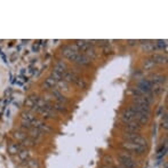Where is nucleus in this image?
<instances>
[{
  "label": "nucleus",
  "mask_w": 168,
  "mask_h": 168,
  "mask_svg": "<svg viewBox=\"0 0 168 168\" xmlns=\"http://www.w3.org/2000/svg\"><path fill=\"white\" fill-rule=\"evenodd\" d=\"M57 82L59 81H56L54 78H52V77L49 76L46 80H45V82L43 84V89H50V88H55L56 87V85H57Z\"/></svg>",
  "instance_id": "nucleus-18"
},
{
  "label": "nucleus",
  "mask_w": 168,
  "mask_h": 168,
  "mask_svg": "<svg viewBox=\"0 0 168 168\" xmlns=\"http://www.w3.org/2000/svg\"><path fill=\"white\" fill-rule=\"evenodd\" d=\"M124 140L128 143H134V144H140V145H145L147 147V138H144L142 135H140V133H127L122 135Z\"/></svg>",
  "instance_id": "nucleus-2"
},
{
  "label": "nucleus",
  "mask_w": 168,
  "mask_h": 168,
  "mask_svg": "<svg viewBox=\"0 0 168 168\" xmlns=\"http://www.w3.org/2000/svg\"><path fill=\"white\" fill-rule=\"evenodd\" d=\"M76 85L79 87V88H86V86H87L86 81H85V80H84L82 78H80V77L78 78V80H77Z\"/></svg>",
  "instance_id": "nucleus-31"
},
{
  "label": "nucleus",
  "mask_w": 168,
  "mask_h": 168,
  "mask_svg": "<svg viewBox=\"0 0 168 168\" xmlns=\"http://www.w3.org/2000/svg\"><path fill=\"white\" fill-rule=\"evenodd\" d=\"M110 168H120V167H117V166H110Z\"/></svg>",
  "instance_id": "nucleus-36"
},
{
  "label": "nucleus",
  "mask_w": 168,
  "mask_h": 168,
  "mask_svg": "<svg viewBox=\"0 0 168 168\" xmlns=\"http://www.w3.org/2000/svg\"><path fill=\"white\" fill-rule=\"evenodd\" d=\"M27 168H40V163L37 159H30L27 161Z\"/></svg>",
  "instance_id": "nucleus-28"
},
{
  "label": "nucleus",
  "mask_w": 168,
  "mask_h": 168,
  "mask_svg": "<svg viewBox=\"0 0 168 168\" xmlns=\"http://www.w3.org/2000/svg\"><path fill=\"white\" fill-rule=\"evenodd\" d=\"M17 157L21 160V163H27V161H29L31 159V153L29 151V149L23 147L21 151L17 153Z\"/></svg>",
  "instance_id": "nucleus-14"
},
{
  "label": "nucleus",
  "mask_w": 168,
  "mask_h": 168,
  "mask_svg": "<svg viewBox=\"0 0 168 168\" xmlns=\"http://www.w3.org/2000/svg\"><path fill=\"white\" fill-rule=\"evenodd\" d=\"M142 126L137 122V121H133V122H129V124H126L125 129L127 133H140Z\"/></svg>",
  "instance_id": "nucleus-13"
},
{
  "label": "nucleus",
  "mask_w": 168,
  "mask_h": 168,
  "mask_svg": "<svg viewBox=\"0 0 168 168\" xmlns=\"http://www.w3.org/2000/svg\"><path fill=\"white\" fill-rule=\"evenodd\" d=\"M136 43H137L136 40H128V45L129 46H134V45H136Z\"/></svg>",
  "instance_id": "nucleus-34"
},
{
  "label": "nucleus",
  "mask_w": 168,
  "mask_h": 168,
  "mask_svg": "<svg viewBox=\"0 0 168 168\" xmlns=\"http://www.w3.org/2000/svg\"><path fill=\"white\" fill-rule=\"evenodd\" d=\"M151 60L153 61L154 64H165V63H167V57L161 54H154L152 56Z\"/></svg>",
  "instance_id": "nucleus-19"
},
{
  "label": "nucleus",
  "mask_w": 168,
  "mask_h": 168,
  "mask_svg": "<svg viewBox=\"0 0 168 168\" xmlns=\"http://www.w3.org/2000/svg\"><path fill=\"white\" fill-rule=\"evenodd\" d=\"M147 147L145 145H140V144H134V143H128L125 142L122 143V149L126 150V153H133V154H137V156H142L147 152Z\"/></svg>",
  "instance_id": "nucleus-1"
},
{
  "label": "nucleus",
  "mask_w": 168,
  "mask_h": 168,
  "mask_svg": "<svg viewBox=\"0 0 168 168\" xmlns=\"http://www.w3.org/2000/svg\"><path fill=\"white\" fill-rule=\"evenodd\" d=\"M33 50L34 52H38L39 50V45L37 43V45H33Z\"/></svg>",
  "instance_id": "nucleus-35"
},
{
  "label": "nucleus",
  "mask_w": 168,
  "mask_h": 168,
  "mask_svg": "<svg viewBox=\"0 0 168 168\" xmlns=\"http://www.w3.org/2000/svg\"><path fill=\"white\" fill-rule=\"evenodd\" d=\"M22 149H23V147H22L21 144H18V143H9L7 150H8V153L11 156H15V154H17L18 152L21 151Z\"/></svg>",
  "instance_id": "nucleus-17"
},
{
  "label": "nucleus",
  "mask_w": 168,
  "mask_h": 168,
  "mask_svg": "<svg viewBox=\"0 0 168 168\" xmlns=\"http://www.w3.org/2000/svg\"><path fill=\"white\" fill-rule=\"evenodd\" d=\"M37 144V142L33 141L31 137H29V136H27L23 141H22V147H24L25 149H27V147H34Z\"/></svg>",
  "instance_id": "nucleus-24"
},
{
  "label": "nucleus",
  "mask_w": 168,
  "mask_h": 168,
  "mask_svg": "<svg viewBox=\"0 0 168 168\" xmlns=\"http://www.w3.org/2000/svg\"><path fill=\"white\" fill-rule=\"evenodd\" d=\"M168 127V121H167V112H165L163 114V128L165 130H167Z\"/></svg>",
  "instance_id": "nucleus-33"
},
{
  "label": "nucleus",
  "mask_w": 168,
  "mask_h": 168,
  "mask_svg": "<svg viewBox=\"0 0 168 168\" xmlns=\"http://www.w3.org/2000/svg\"><path fill=\"white\" fill-rule=\"evenodd\" d=\"M27 132H29V137H31L33 141H36V142L40 141L43 136V132H41L40 129H38V128H34V127L30 128Z\"/></svg>",
  "instance_id": "nucleus-10"
},
{
  "label": "nucleus",
  "mask_w": 168,
  "mask_h": 168,
  "mask_svg": "<svg viewBox=\"0 0 168 168\" xmlns=\"http://www.w3.org/2000/svg\"><path fill=\"white\" fill-rule=\"evenodd\" d=\"M121 119L125 124H129V122H133L135 121V113L130 110L129 108L126 109L125 111L122 112V116H121Z\"/></svg>",
  "instance_id": "nucleus-9"
},
{
  "label": "nucleus",
  "mask_w": 168,
  "mask_h": 168,
  "mask_svg": "<svg viewBox=\"0 0 168 168\" xmlns=\"http://www.w3.org/2000/svg\"><path fill=\"white\" fill-rule=\"evenodd\" d=\"M119 161L122 165L124 168H136L137 167V163L135 159L130 156L129 153H120L119 154Z\"/></svg>",
  "instance_id": "nucleus-3"
},
{
  "label": "nucleus",
  "mask_w": 168,
  "mask_h": 168,
  "mask_svg": "<svg viewBox=\"0 0 168 168\" xmlns=\"http://www.w3.org/2000/svg\"><path fill=\"white\" fill-rule=\"evenodd\" d=\"M38 98L39 97L37 96V95H31V96H29V97L25 100L24 106H25V109H27V111H31V112H33L34 106H36V102H37Z\"/></svg>",
  "instance_id": "nucleus-8"
},
{
  "label": "nucleus",
  "mask_w": 168,
  "mask_h": 168,
  "mask_svg": "<svg viewBox=\"0 0 168 168\" xmlns=\"http://www.w3.org/2000/svg\"><path fill=\"white\" fill-rule=\"evenodd\" d=\"M78 78L79 76L74 73V72H72V71H66L63 73V76H62V80L65 82H68V84H76L77 80H78Z\"/></svg>",
  "instance_id": "nucleus-7"
},
{
  "label": "nucleus",
  "mask_w": 168,
  "mask_h": 168,
  "mask_svg": "<svg viewBox=\"0 0 168 168\" xmlns=\"http://www.w3.org/2000/svg\"><path fill=\"white\" fill-rule=\"evenodd\" d=\"M21 118H22V121H23V122L32 124V121L36 119V116H34V113L31 112V111H24V112H22Z\"/></svg>",
  "instance_id": "nucleus-16"
},
{
  "label": "nucleus",
  "mask_w": 168,
  "mask_h": 168,
  "mask_svg": "<svg viewBox=\"0 0 168 168\" xmlns=\"http://www.w3.org/2000/svg\"><path fill=\"white\" fill-rule=\"evenodd\" d=\"M37 113H39L43 118H46V119H54V118H56V112L53 110L50 104H47L46 106L39 109Z\"/></svg>",
  "instance_id": "nucleus-5"
},
{
  "label": "nucleus",
  "mask_w": 168,
  "mask_h": 168,
  "mask_svg": "<svg viewBox=\"0 0 168 168\" xmlns=\"http://www.w3.org/2000/svg\"><path fill=\"white\" fill-rule=\"evenodd\" d=\"M30 128H32V125H31V124H27V122H23V121H22L21 130H23V132H27V130H29Z\"/></svg>",
  "instance_id": "nucleus-32"
},
{
  "label": "nucleus",
  "mask_w": 168,
  "mask_h": 168,
  "mask_svg": "<svg viewBox=\"0 0 168 168\" xmlns=\"http://www.w3.org/2000/svg\"><path fill=\"white\" fill-rule=\"evenodd\" d=\"M142 49L145 50L147 53L152 52V50H157L156 46H154V43H150V41H142Z\"/></svg>",
  "instance_id": "nucleus-22"
},
{
  "label": "nucleus",
  "mask_w": 168,
  "mask_h": 168,
  "mask_svg": "<svg viewBox=\"0 0 168 168\" xmlns=\"http://www.w3.org/2000/svg\"><path fill=\"white\" fill-rule=\"evenodd\" d=\"M53 71L56 72V73H59V74H61V76H63V73L68 71V65L65 64L63 61H59V62L55 64L54 70Z\"/></svg>",
  "instance_id": "nucleus-15"
},
{
  "label": "nucleus",
  "mask_w": 168,
  "mask_h": 168,
  "mask_svg": "<svg viewBox=\"0 0 168 168\" xmlns=\"http://www.w3.org/2000/svg\"><path fill=\"white\" fill-rule=\"evenodd\" d=\"M13 136H14L15 140L22 142L25 137H27V132H23V130H21V129H17L13 133Z\"/></svg>",
  "instance_id": "nucleus-23"
},
{
  "label": "nucleus",
  "mask_w": 168,
  "mask_h": 168,
  "mask_svg": "<svg viewBox=\"0 0 168 168\" xmlns=\"http://www.w3.org/2000/svg\"><path fill=\"white\" fill-rule=\"evenodd\" d=\"M149 81L152 84V86H161L163 82H166V77L161 74H153L151 76V79Z\"/></svg>",
  "instance_id": "nucleus-12"
},
{
  "label": "nucleus",
  "mask_w": 168,
  "mask_h": 168,
  "mask_svg": "<svg viewBox=\"0 0 168 168\" xmlns=\"http://www.w3.org/2000/svg\"><path fill=\"white\" fill-rule=\"evenodd\" d=\"M74 46H76L77 49H78L79 52H80V50H81V52H85L90 45L87 43V40H77Z\"/></svg>",
  "instance_id": "nucleus-21"
},
{
  "label": "nucleus",
  "mask_w": 168,
  "mask_h": 168,
  "mask_svg": "<svg viewBox=\"0 0 168 168\" xmlns=\"http://www.w3.org/2000/svg\"><path fill=\"white\" fill-rule=\"evenodd\" d=\"M82 54L85 55V56H87L89 60H94V59H96L97 57V53H96V50L93 48V46H89L88 48L82 53Z\"/></svg>",
  "instance_id": "nucleus-20"
},
{
  "label": "nucleus",
  "mask_w": 168,
  "mask_h": 168,
  "mask_svg": "<svg viewBox=\"0 0 168 168\" xmlns=\"http://www.w3.org/2000/svg\"><path fill=\"white\" fill-rule=\"evenodd\" d=\"M52 108H53V110H54L55 112H56V111H59V112H66V111H68L65 104L59 103V102H55V103L52 104Z\"/></svg>",
  "instance_id": "nucleus-25"
},
{
  "label": "nucleus",
  "mask_w": 168,
  "mask_h": 168,
  "mask_svg": "<svg viewBox=\"0 0 168 168\" xmlns=\"http://www.w3.org/2000/svg\"><path fill=\"white\" fill-rule=\"evenodd\" d=\"M62 54H63L64 57L69 59L70 61H73L74 60V57L79 54V50L77 49L76 46L68 45V46H64V47H63V49H62Z\"/></svg>",
  "instance_id": "nucleus-4"
},
{
  "label": "nucleus",
  "mask_w": 168,
  "mask_h": 168,
  "mask_svg": "<svg viewBox=\"0 0 168 168\" xmlns=\"http://www.w3.org/2000/svg\"><path fill=\"white\" fill-rule=\"evenodd\" d=\"M32 127H34V128H38V129H40L41 132H43V134H48V133H52V127L50 126H48L47 124H45L43 120L38 119V118H36V119L32 121Z\"/></svg>",
  "instance_id": "nucleus-6"
},
{
  "label": "nucleus",
  "mask_w": 168,
  "mask_h": 168,
  "mask_svg": "<svg viewBox=\"0 0 168 168\" xmlns=\"http://www.w3.org/2000/svg\"><path fill=\"white\" fill-rule=\"evenodd\" d=\"M72 62L76 63V64H78V65H81V66H86V65H89L90 60H89L87 56H85L84 54L79 53V54L74 57V60L72 61Z\"/></svg>",
  "instance_id": "nucleus-11"
},
{
  "label": "nucleus",
  "mask_w": 168,
  "mask_h": 168,
  "mask_svg": "<svg viewBox=\"0 0 168 168\" xmlns=\"http://www.w3.org/2000/svg\"><path fill=\"white\" fill-rule=\"evenodd\" d=\"M154 46L157 49H166L167 48V40H158L154 43Z\"/></svg>",
  "instance_id": "nucleus-29"
},
{
  "label": "nucleus",
  "mask_w": 168,
  "mask_h": 168,
  "mask_svg": "<svg viewBox=\"0 0 168 168\" xmlns=\"http://www.w3.org/2000/svg\"><path fill=\"white\" fill-rule=\"evenodd\" d=\"M166 153H167V144H165V145H161V147L158 150V153H157V157L158 158H163V156H166Z\"/></svg>",
  "instance_id": "nucleus-30"
},
{
  "label": "nucleus",
  "mask_w": 168,
  "mask_h": 168,
  "mask_svg": "<svg viewBox=\"0 0 168 168\" xmlns=\"http://www.w3.org/2000/svg\"><path fill=\"white\" fill-rule=\"evenodd\" d=\"M56 86L60 87V88H57V89H59L61 93L63 92V90H64V92H68V90H69V84L63 81V80H61V81L57 82V85H56Z\"/></svg>",
  "instance_id": "nucleus-27"
},
{
  "label": "nucleus",
  "mask_w": 168,
  "mask_h": 168,
  "mask_svg": "<svg viewBox=\"0 0 168 168\" xmlns=\"http://www.w3.org/2000/svg\"><path fill=\"white\" fill-rule=\"evenodd\" d=\"M154 63H153V61L151 60V59H147V60H144L143 61V63H142V66H143V69L144 70H152L153 68H154Z\"/></svg>",
  "instance_id": "nucleus-26"
}]
</instances>
